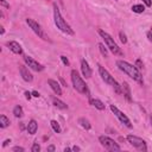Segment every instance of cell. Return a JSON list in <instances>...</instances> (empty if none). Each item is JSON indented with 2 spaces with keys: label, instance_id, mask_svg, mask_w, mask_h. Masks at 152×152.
Returning <instances> with one entry per match:
<instances>
[{
  "label": "cell",
  "instance_id": "52a82bcc",
  "mask_svg": "<svg viewBox=\"0 0 152 152\" xmlns=\"http://www.w3.org/2000/svg\"><path fill=\"white\" fill-rule=\"evenodd\" d=\"M26 23H28V25L30 26V29L39 37V38H42V39H44V41H48V37L45 36V33L43 32V30H42V28H41V25L38 24L37 21H35L33 19H31V18H28L26 19Z\"/></svg>",
  "mask_w": 152,
  "mask_h": 152
},
{
  "label": "cell",
  "instance_id": "f35d334b",
  "mask_svg": "<svg viewBox=\"0 0 152 152\" xmlns=\"http://www.w3.org/2000/svg\"><path fill=\"white\" fill-rule=\"evenodd\" d=\"M70 150H71V149H69V147H66V149H64V152H68V151H70Z\"/></svg>",
  "mask_w": 152,
  "mask_h": 152
},
{
  "label": "cell",
  "instance_id": "836d02e7",
  "mask_svg": "<svg viewBox=\"0 0 152 152\" xmlns=\"http://www.w3.org/2000/svg\"><path fill=\"white\" fill-rule=\"evenodd\" d=\"M32 96H35V97H39V93H38V92H32Z\"/></svg>",
  "mask_w": 152,
  "mask_h": 152
},
{
  "label": "cell",
  "instance_id": "4dcf8cb0",
  "mask_svg": "<svg viewBox=\"0 0 152 152\" xmlns=\"http://www.w3.org/2000/svg\"><path fill=\"white\" fill-rule=\"evenodd\" d=\"M143 3H144L147 7H150V6L152 5V0H143Z\"/></svg>",
  "mask_w": 152,
  "mask_h": 152
},
{
  "label": "cell",
  "instance_id": "f546056e",
  "mask_svg": "<svg viewBox=\"0 0 152 152\" xmlns=\"http://www.w3.org/2000/svg\"><path fill=\"white\" fill-rule=\"evenodd\" d=\"M0 5H1L3 7H6V8H10V5L5 1V0H0Z\"/></svg>",
  "mask_w": 152,
  "mask_h": 152
},
{
  "label": "cell",
  "instance_id": "cb8c5ba5",
  "mask_svg": "<svg viewBox=\"0 0 152 152\" xmlns=\"http://www.w3.org/2000/svg\"><path fill=\"white\" fill-rule=\"evenodd\" d=\"M99 49H100V53L102 54V56H105V57H107L108 56V53H107V49L105 48V45L104 44H99Z\"/></svg>",
  "mask_w": 152,
  "mask_h": 152
},
{
  "label": "cell",
  "instance_id": "5bb4252c",
  "mask_svg": "<svg viewBox=\"0 0 152 152\" xmlns=\"http://www.w3.org/2000/svg\"><path fill=\"white\" fill-rule=\"evenodd\" d=\"M121 91H122V94H124L125 99L131 102V101H132V94H131V88H130V86H129L127 82H124V83H122Z\"/></svg>",
  "mask_w": 152,
  "mask_h": 152
},
{
  "label": "cell",
  "instance_id": "6da1fadb",
  "mask_svg": "<svg viewBox=\"0 0 152 152\" xmlns=\"http://www.w3.org/2000/svg\"><path fill=\"white\" fill-rule=\"evenodd\" d=\"M117 66L119 67V69L121 71H124L125 74H127L131 79H133L139 84H143L144 83L143 76H142L140 71H139V69L135 66H132V64H130V63L125 62V61H118L117 62Z\"/></svg>",
  "mask_w": 152,
  "mask_h": 152
},
{
  "label": "cell",
  "instance_id": "9a60e30c",
  "mask_svg": "<svg viewBox=\"0 0 152 152\" xmlns=\"http://www.w3.org/2000/svg\"><path fill=\"white\" fill-rule=\"evenodd\" d=\"M48 83H49V86L51 87V89L55 92V94H57V95H62V89H61V86L58 84V82L57 81H55V80H48Z\"/></svg>",
  "mask_w": 152,
  "mask_h": 152
},
{
  "label": "cell",
  "instance_id": "74e56055",
  "mask_svg": "<svg viewBox=\"0 0 152 152\" xmlns=\"http://www.w3.org/2000/svg\"><path fill=\"white\" fill-rule=\"evenodd\" d=\"M0 29H1V30H0V33L4 35V33H5V29H4V26H0Z\"/></svg>",
  "mask_w": 152,
  "mask_h": 152
},
{
  "label": "cell",
  "instance_id": "9c48e42d",
  "mask_svg": "<svg viewBox=\"0 0 152 152\" xmlns=\"http://www.w3.org/2000/svg\"><path fill=\"white\" fill-rule=\"evenodd\" d=\"M99 73H100V76H101V79H102L106 83L111 84V86H114L117 83V81L113 79V76L102 67V66H99Z\"/></svg>",
  "mask_w": 152,
  "mask_h": 152
},
{
  "label": "cell",
  "instance_id": "3957f363",
  "mask_svg": "<svg viewBox=\"0 0 152 152\" xmlns=\"http://www.w3.org/2000/svg\"><path fill=\"white\" fill-rule=\"evenodd\" d=\"M71 81H73V86L76 91L81 94H86L88 95L89 92H88V87L86 84V82L81 79V76L79 75V73L76 70H71Z\"/></svg>",
  "mask_w": 152,
  "mask_h": 152
},
{
  "label": "cell",
  "instance_id": "d6a6232c",
  "mask_svg": "<svg viewBox=\"0 0 152 152\" xmlns=\"http://www.w3.org/2000/svg\"><path fill=\"white\" fill-rule=\"evenodd\" d=\"M48 151H55V146H54V145L48 146Z\"/></svg>",
  "mask_w": 152,
  "mask_h": 152
},
{
  "label": "cell",
  "instance_id": "e575fe53",
  "mask_svg": "<svg viewBox=\"0 0 152 152\" xmlns=\"http://www.w3.org/2000/svg\"><path fill=\"white\" fill-rule=\"evenodd\" d=\"M147 37H149V39H150V41H152V30L147 33Z\"/></svg>",
  "mask_w": 152,
  "mask_h": 152
},
{
  "label": "cell",
  "instance_id": "8992f818",
  "mask_svg": "<svg viewBox=\"0 0 152 152\" xmlns=\"http://www.w3.org/2000/svg\"><path fill=\"white\" fill-rule=\"evenodd\" d=\"M127 140H129V143H130L133 147H135V149L139 150V151H146V150H147L146 143H145V140H143L142 138H138V137H135V135L130 134V135H127Z\"/></svg>",
  "mask_w": 152,
  "mask_h": 152
},
{
  "label": "cell",
  "instance_id": "f1b7e54d",
  "mask_svg": "<svg viewBox=\"0 0 152 152\" xmlns=\"http://www.w3.org/2000/svg\"><path fill=\"white\" fill-rule=\"evenodd\" d=\"M61 59H62V62H63V64L69 66V61H68V58H67L66 56H61Z\"/></svg>",
  "mask_w": 152,
  "mask_h": 152
},
{
  "label": "cell",
  "instance_id": "83f0119b",
  "mask_svg": "<svg viewBox=\"0 0 152 152\" xmlns=\"http://www.w3.org/2000/svg\"><path fill=\"white\" fill-rule=\"evenodd\" d=\"M135 67H137L138 69H142V68H143V62H142V59H137V62H135Z\"/></svg>",
  "mask_w": 152,
  "mask_h": 152
},
{
  "label": "cell",
  "instance_id": "484cf974",
  "mask_svg": "<svg viewBox=\"0 0 152 152\" xmlns=\"http://www.w3.org/2000/svg\"><path fill=\"white\" fill-rule=\"evenodd\" d=\"M119 37H120V41L125 44V43H127V38H126V35L121 31V32H119Z\"/></svg>",
  "mask_w": 152,
  "mask_h": 152
},
{
  "label": "cell",
  "instance_id": "e0dca14e",
  "mask_svg": "<svg viewBox=\"0 0 152 152\" xmlns=\"http://www.w3.org/2000/svg\"><path fill=\"white\" fill-rule=\"evenodd\" d=\"M89 102H91L92 106H94V107L97 108L99 111H104V109H105L104 102H102V101H100V100H97V99H91Z\"/></svg>",
  "mask_w": 152,
  "mask_h": 152
},
{
  "label": "cell",
  "instance_id": "ba28073f",
  "mask_svg": "<svg viewBox=\"0 0 152 152\" xmlns=\"http://www.w3.org/2000/svg\"><path fill=\"white\" fill-rule=\"evenodd\" d=\"M111 111L114 113V115H115V117L120 120L121 124H124V125L126 126V127L132 129V122H131V120H130L127 117H126L121 111H119V109H118L115 106H114V105H111Z\"/></svg>",
  "mask_w": 152,
  "mask_h": 152
},
{
  "label": "cell",
  "instance_id": "7402d4cb",
  "mask_svg": "<svg viewBox=\"0 0 152 152\" xmlns=\"http://www.w3.org/2000/svg\"><path fill=\"white\" fill-rule=\"evenodd\" d=\"M132 11L135 12V13H143L145 11V7L143 5H133L132 6Z\"/></svg>",
  "mask_w": 152,
  "mask_h": 152
},
{
  "label": "cell",
  "instance_id": "8fae6325",
  "mask_svg": "<svg viewBox=\"0 0 152 152\" xmlns=\"http://www.w3.org/2000/svg\"><path fill=\"white\" fill-rule=\"evenodd\" d=\"M19 73H20V75H21V77H23V80H24V81H26V82H31V81L33 80V76H32V74L29 71V69H28L26 67L20 66V67H19Z\"/></svg>",
  "mask_w": 152,
  "mask_h": 152
},
{
  "label": "cell",
  "instance_id": "30bf717a",
  "mask_svg": "<svg viewBox=\"0 0 152 152\" xmlns=\"http://www.w3.org/2000/svg\"><path fill=\"white\" fill-rule=\"evenodd\" d=\"M24 61H25V63L28 64V67L31 68V69L35 70V71H42V70L44 69V67H43L42 64H39V63H38L36 59H33L32 57L25 56V57H24Z\"/></svg>",
  "mask_w": 152,
  "mask_h": 152
},
{
  "label": "cell",
  "instance_id": "7c38bea8",
  "mask_svg": "<svg viewBox=\"0 0 152 152\" xmlns=\"http://www.w3.org/2000/svg\"><path fill=\"white\" fill-rule=\"evenodd\" d=\"M7 46H8V49H10L13 54H17V55H21V54H23V49H21L20 44L17 43V42H15V41L8 42V43H7Z\"/></svg>",
  "mask_w": 152,
  "mask_h": 152
},
{
  "label": "cell",
  "instance_id": "277c9868",
  "mask_svg": "<svg viewBox=\"0 0 152 152\" xmlns=\"http://www.w3.org/2000/svg\"><path fill=\"white\" fill-rule=\"evenodd\" d=\"M99 35L105 39V43H106L107 48L111 50V51H112L114 55H117V56H122V55H124L122 51H121V49L118 46V44L114 42V39H113V38H112L107 32H105L104 30H99Z\"/></svg>",
  "mask_w": 152,
  "mask_h": 152
},
{
  "label": "cell",
  "instance_id": "ab89813d",
  "mask_svg": "<svg viewBox=\"0 0 152 152\" xmlns=\"http://www.w3.org/2000/svg\"><path fill=\"white\" fill-rule=\"evenodd\" d=\"M150 121H151V126H152V115H151V118H150Z\"/></svg>",
  "mask_w": 152,
  "mask_h": 152
},
{
  "label": "cell",
  "instance_id": "8d00e7d4",
  "mask_svg": "<svg viewBox=\"0 0 152 152\" xmlns=\"http://www.w3.org/2000/svg\"><path fill=\"white\" fill-rule=\"evenodd\" d=\"M71 150H73V151H80V150H81V149H80V147H79V146H74V147H73V149H71Z\"/></svg>",
  "mask_w": 152,
  "mask_h": 152
},
{
  "label": "cell",
  "instance_id": "4fadbf2b",
  "mask_svg": "<svg viewBox=\"0 0 152 152\" xmlns=\"http://www.w3.org/2000/svg\"><path fill=\"white\" fill-rule=\"evenodd\" d=\"M81 70H82V74L86 79H89L92 76V69L89 67V64L87 63L86 59H82L81 61Z\"/></svg>",
  "mask_w": 152,
  "mask_h": 152
},
{
  "label": "cell",
  "instance_id": "2e32d148",
  "mask_svg": "<svg viewBox=\"0 0 152 152\" xmlns=\"http://www.w3.org/2000/svg\"><path fill=\"white\" fill-rule=\"evenodd\" d=\"M26 130H28L29 134H35V133L37 132V130H38V124H37V121H36V120H30L29 124H28Z\"/></svg>",
  "mask_w": 152,
  "mask_h": 152
},
{
  "label": "cell",
  "instance_id": "5b68a950",
  "mask_svg": "<svg viewBox=\"0 0 152 152\" xmlns=\"http://www.w3.org/2000/svg\"><path fill=\"white\" fill-rule=\"evenodd\" d=\"M99 142L101 143V145H102L106 150L108 151H120V146L113 140V139H111L109 137H106V135H101L99 137Z\"/></svg>",
  "mask_w": 152,
  "mask_h": 152
},
{
  "label": "cell",
  "instance_id": "4316f807",
  "mask_svg": "<svg viewBox=\"0 0 152 152\" xmlns=\"http://www.w3.org/2000/svg\"><path fill=\"white\" fill-rule=\"evenodd\" d=\"M12 151H13V152H24V147H21V146H15L13 149H12Z\"/></svg>",
  "mask_w": 152,
  "mask_h": 152
},
{
  "label": "cell",
  "instance_id": "603a6c76",
  "mask_svg": "<svg viewBox=\"0 0 152 152\" xmlns=\"http://www.w3.org/2000/svg\"><path fill=\"white\" fill-rule=\"evenodd\" d=\"M50 124H51V127H53V130L56 132V133H61V126L58 125V122L56 121V120H51V122H50Z\"/></svg>",
  "mask_w": 152,
  "mask_h": 152
},
{
  "label": "cell",
  "instance_id": "d590c367",
  "mask_svg": "<svg viewBox=\"0 0 152 152\" xmlns=\"http://www.w3.org/2000/svg\"><path fill=\"white\" fill-rule=\"evenodd\" d=\"M8 143H11V140H10V139H7V140H5V142H4L3 146H7V145H8Z\"/></svg>",
  "mask_w": 152,
  "mask_h": 152
},
{
  "label": "cell",
  "instance_id": "1f68e13d",
  "mask_svg": "<svg viewBox=\"0 0 152 152\" xmlns=\"http://www.w3.org/2000/svg\"><path fill=\"white\" fill-rule=\"evenodd\" d=\"M25 96H26V99H31V96H32V93H29V92H25Z\"/></svg>",
  "mask_w": 152,
  "mask_h": 152
},
{
  "label": "cell",
  "instance_id": "d6986e66",
  "mask_svg": "<svg viewBox=\"0 0 152 152\" xmlns=\"http://www.w3.org/2000/svg\"><path fill=\"white\" fill-rule=\"evenodd\" d=\"M79 124L82 126L83 129H86V130H91V127H92L91 122L88 121L86 118H80V119H79Z\"/></svg>",
  "mask_w": 152,
  "mask_h": 152
},
{
  "label": "cell",
  "instance_id": "ffe728a7",
  "mask_svg": "<svg viewBox=\"0 0 152 152\" xmlns=\"http://www.w3.org/2000/svg\"><path fill=\"white\" fill-rule=\"evenodd\" d=\"M10 124H11L10 120L5 115H0V127H1V129H6Z\"/></svg>",
  "mask_w": 152,
  "mask_h": 152
},
{
  "label": "cell",
  "instance_id": "44dd1931",
  "mask_svg": "<svg viewBox=\"0 0 152 152\" xmlns=\"http://www.w3.org/2000/svg\"><path fill=\"white\" fill-rule=\"evenodd\" d=\"M13 114H15V117L16 118H21L24 115V111L20 106H16L15 109H13Z\"/></svg>",
  "mask_w": 152,
  "mask_h": 152
},
{
  "label": "cell",
  "instance_id": "d4e9b609",
  "mask_svg": "<svg viewBox=\"0 0 152 152\" xmlns=\"http://www.w3.org/2000/svg\"><path fill=\"white\" fill-rule=\"evenodd\" d=\"M31 151H32V152H39V151H41L39 144H38V143H35V144L32 145V147H31Z\"/></svg>",
  "mask_w": 152,
  "mask_h": 152
},
{
  "label": "cell",
  "instance_id": "7a4b0ae2",
  "mask_svg": "<svg viewBox=\"0 0 152 152\" xmlns=\"http://www.w3.org/2000/svg\"><path fill=\"white\" fill-rule=\"evenodd\" d=\"M54 20H55L57 29H59L62 32H64L67 35H71V36L74 35V30L70 28V25L63 19V17H62V15H61V12H59L56 4L54 5Z\"/></svg>",
  "mask_w": 152,
  "mask_h": 152
},
{
  "label": "cell",
  "instance_id": "ac0fdd59",
  "mask_svg": "<svg viewBox=\"0 0 152 152\" xmlns=\"http://www.w3.org/2000/svg\"><path fill=\"white\" fill-rule=\"evenodd\" d=\"M53 102H54V105H55L57 108H59V109H67V108H68L67 104H64L63 101H61V100H58V99H56V97H53Z\"/></svg>",
  "mask_w": 152,
  "mask_h": 152
}]
</instances>
